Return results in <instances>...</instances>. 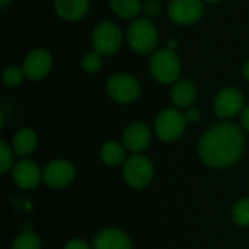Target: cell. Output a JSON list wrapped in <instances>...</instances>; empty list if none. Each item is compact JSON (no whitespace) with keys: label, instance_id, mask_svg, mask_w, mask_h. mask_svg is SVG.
Segmentation results:
<instances>
[{"label":"cell","instance_id":"cell-4","mask_svg":"<svg viewBox=\"0 0 249 249\" xmlns=\"http://www.w3.org/2000/svg\"><path fill=\"white\" fill-rule=\"evenodd\" d=\"M123 32L120 26L111 20L99 22L92 32V47L93 51L99 53L101 55H112L115 54L123 45Z\"/></svg>","mask_w":249,"mask_h":249},{"label":"cell","instance_id":"cell-30","mask_svg":"<svg viewBox=\"0 0 249 249\" xmlns=\"http://www.w3.org/2000/svg\"><path fill=\"white\" fill-rule=\"evenodd\" d=\"M177 47H178V39H171V41H168V47H166V48H171V50L175 51Z\"/></svg>","mask_w":249,"mask_h":249},{"label":"cell","instance_id":"cell-18","mask_svg":"<svg viewBox=\"0 0 249 249\" xmlns=\"http://www.w3.org/2000/svg\"><path fill=\"white\" fill-rule=\"evenodd\" d=\"M125 146L118 143V142H107L102 144L101 147V152H99V156H101V160L108 165V166H118V165H124V162L127 160V156H125Z\"/></svg>","mask_w":249,"mask_h":249},{"label":"cell","instance_id":"cell-9","mask_svg":"<svg viewBox=\"0 0 249 249\" xmlns=\"http://www.w3.org/2000/svg\"><path fill=\"white\" fill-rule=\"evenodd\" d=\"M213 108L219 118L228 120L244 111L245 98L238 88H225L216 95Z\"/></svg>","mask_w":249,"mask_h":249},{"label":"cell","instance_id":"cell-26","mask_svg":"<svg viewBox=\"0 0 249 249\" xmlns=\"http://www.w3.org/2000/svg\"><path fill=\"white\" fill-rule=\"evenodd\" d=\"M185 117H187V121L188 123H197L200 118H201V112L197 109V108H188L187 112H185Z\"/></svg>","mask_w":249,"mask_h":249},{"label":"cell","instance_id":"cell-29","mask_svg":"<svg viewBox=\"0 0 249 249\" xmlns=\"http://www.w3.org/2000/svg\"><path fill=\"white\" fill-rule=\"evenodd\" d=\"M242 76L249 82V58L244 63V66H242Z\"/></svg>","mask_w":249,"mask_h":249},{"label":"cell","instance_id":"cell-2","mask_svg":"<svg viewBox=\"0 0 249 249\" xmlns=\"http://www.w3.org/2000/svg\"><path fill=\"white\" fill-rule=\"evenodd\" d=\"M127 42L130 48L140 54L147 55L153 54L159 44V31L156 25L149 18H137L134 19L127 29Z\"/></svg>","mask_w":249,"mask_h":249},{"label":"cell","instance_id":"cell-5","mask_svg":"<svg viewBox=\"0 0 249 249\" xmlns=\"http://www.w3.org/2000/svg\"><path fill=\"white\" fill-rule=\"evenodd\" d=\"M187 123L188 121L185 114H182L179 109L166 108L158 115L155 121V133L162 142L172 143L181 139L185 131Z\"/></svg>","mask_w":249,"mask_h":249},{"label":"cell","instance_id":"cell-20","mask_svg":"<svg viewBox=\"0 0 249 249\" xmlns=\"http://www.w3.org/2000/svg\"><path fill=\"white\" fill-rule=\"evenodd\" d=\"M10 249H41L39 236L34 232H22L15 238Z\"/></svg>","mask_w":249,"mask_h":249},{"label":"cell","instance_id":"cell-15","mask_svg":"<svg viewBox=\"0 0 249 249\" xmlns=\"http://www.w3.org/2000/svg\"><path fill=\"white\" fill-rule=\"evenodd\" d=\"M90 7V0H54L55 13L67 20L76 22L86 16Z\"/></svg>","mask_w":249,"mask_h":249},{"label":"cell","instance_id":"cell-21","mask_svg":"<svg viewBox=\"0 0 249 249\" xmlns=\"http://www.w3.org/2000/svg\"><path fill=\"white\" fill-rule=\"evenodd\" d=\"M232 219L238 226H249V197L239 200L232 209Z\"/></svg>","mask_w":249,"mask_h":249},{"label":"cell","instance_id":"cell-27","mask_svg":"<svg viewBox=\"0 0 249 249\" xmlns=\"http://www.w3.org/2000/svg\"><path fill=\"white\" fill-rule=\"evenodd\" d=\"M64 249H90V247L82 239H73V241L66 244Z\"/></svg>","mask_w":249,"mask_h":249},{"label":"cell","instance_id":"cell-6","mask_svg":"<svg viewBox=\"0 0 249 249\" xmlns=\"http://www.w3.org/2000/svg\"><path fill=\"white\" fill-rule=\"evenodd\" d=\"M107 92L118 104H131L140 96L142 85L128 73H115L107 82Z\"/></svg>","mask_w":249,"mask_h":249},{"label":"cell","instance_id":"cell-23","mask_svg":"<svg viewBox=\"0 0 249 249\" xmlns=\"http://www.w3.org/2000/svg\"><path fill=\"white\" fill-rule=\"evenodd\" d=\"M25 77V73L22 70V67H18V66H9L4 69L3 71V83L9 88H16L19 86L22 82H23Z\"/></svg>","mask_w":249,"mask_h":249},{"label":"cell","instance_id":"cell-14","mask_svg":"<svg viewBox=\"0 0 249 249\" xmlns=\"http://www.w3.org/2000/svg\"><path fill=\"white\" fill-rule=\"evenodd\" d=\"M93 249H133V245L125 232L115 228H108L95 236Z\"/></svg>","mask_w":249,"mask_h":249},{"label":"cell","instance_id":"cell-28","mask_svg":"<svg viewBox=\"0 0 249 249\" xmlns=\"http://www.w3.org/2000/svg\"><path fill=\"white\" fill-rule=\"evenodd\" d=\"M241 124H242V127L249 133V105H247L244 108V111L241 112Z\"/></svg>","mask_w":249,"mask_h":249},{"label":"cell","instance_id":"cell-24","mask_svg":"<svg viewBox=\"0 0 249 249\" xmlns=\"http://www.w3.org/2000/svg\"><path fill=\"white\" fill-rule=\"evenodd\" d=\"M13 149L9 147V144L6 142H0V172H7L13 163Z\"/></svg>","mask_w":249,"mask_h":249},{"label":"cell","instance_id":"cell-25","mask_svg":"<svg viewBox=\"0 0 249 249\" xmlns=\"http://www.w3.org/2000/svg\"><path fill=\"white\" fill-rule=\"evenodd\" d=\"M162 10V3L160 0H146L143 3V13H144V18H149V19H153L156 18Z\"/></svg>","mask_w":249,"mask_h":249},{"label":"cell","instance_id":"cell-31","mask_svg":"<svg viewBox=\"0 0 249 249\" xmlns=\"http://www.w3.org/2000/svg\"><path fill=\"white\" fill-rule=\"evenodd\" d=\"M10 1H12V0H0V7H1V9H4Z\"/></svg>","mask_w":249,"mask_h":249},{"label":"cell","instance_id":"cell-1","mask_svg":"<svg viewBox=\"0 0 249 249\" xmlns=\"http://www.w3.org/2000/svg\"><path fill=\"white\" fill-rule=\"evenodd\" d=\"M245 149V136L239 125L223 121L209 128L198 143L201 160L212 168H228L239 160Z\"/></svg>","mask_w":249,"mask_h":249},{"label":"cell","instance_id":"cell-12","mask_svg":"<svg viewBox=\"0 0 249 249\" xmlns=\"http://www.w3.org/2000/svg\"><path fill=\"white\" fill-rule=\"evenodd\" d=\"M150 128L140 121H136L133 124H130L123 134V144L125 146L127 150H130L133 155L136 153H142L143 150L147 149V146L150 144Z\"/></svg>","mask_w":249,"mask_h":249},{"label":"cell","instance_id":"cell-22","mask_svg":"<svg viewBox=\"0 0 249 249\" xmlns=\"http://www.w3.org/2000/svg\"><path fill=\"white\" fill-rule=\"evenodd\" d=\"M102 64H104V55H101L99 53L96 51H89L86 53L82 60H80V66L82 69L86 71V73H98L101 69H102Z\"/></svg>","mask_w":249,"mask_h":249},{"label":"cell","instance_id":"cell-16","mask_svg":"<svg viewBox=\"0 0 249 249\" xmlns=\"http://www.w3.org/2000/svg\"><path fill=\"white\" fill-rule=\"evenodd\" d=\"M197 88L190 79H181L174 83L171 90V99L177 108L188 109L196 102Z\"/></svg>","mask_w":249,"mask_h":249},{"label":"cell","instance_id":"cell-3","mask_svg":"<svg viewBox=\"0 0 249 249\" xmlns=\"http://www.w3.org/2000/svg\"><path fill=\"white\" fill-rule=\"evenodd\" d=\"M149 70L153 79L162 85H174L179 80L181 60L171 48L156 50L149 60Z\"/></svg>","mask_w":249,"mask_h":249},{"label":"cell","instance_id":"cell-8","mask_svg":"<svg viewBox=\"0 0 249 249\" xmlns=\"http://www.w3.org/2000/svg\"><path fill=\"white\" fill-rule=\"evenodd\" d=\"M204 13L203 0H171L168 4L169 19L181 26L197 23Z\"/></svg>","mask_w":249,"mask_h":249},{"label":"cell","instance_id":"cell-32","mask_svg":"<svg viewBox=\"0 0 249 249\" xmlns=\"http://www.w3.org/2000/svg\"><path fill=\"white\" fill-rule=\"evenodd\" d=\"M204 3H210V4H214V3H220L222 0H203Z\"/></svg>","mask_w":249,"mask_h":249},{"label":"cell","instance_id":"cell-13","mask_svg":"<svg viewBox=\"0 0 249 249\" xmlns=\"http://www.w3.org/2000/svg\"><path fill=\"white\" fill-rule=\"evenodd\" d=\"M15 184L22 190H34L41 181V171L34 160L22 159L12 169Z\"/></svg>","mask_w":249,"mask_h":249},{"label":"cell","instance_id":"cell-19","mask_svg":"<svg viewBox=\"0 0 249 249\" xmlns=\"http://www.w3.org/2000/svg\"><path fill=\"white\" fill-rule=\"evenodd\" d=\"M109 7L121 19H137L143 10V3L140 0H109Z\"/></svg>","mask_w":249,"mask_h":249},{"label":"cell","instance_id":"cell-11","mask_svg":"<svg viewBox=\"0 0 249 249\" xmlns=\"http://www.w3.org/2000/svg\"><path fill=\"white\" fill-rule=\"evenodd\" d=\"M74 177H76V169H74L73 163H70L69 160H64V159L50 162L42 172V181L48 187L57 188V190L70 185L73 182Z\"/></svg>","mask_w":249,"mask_h":249},{"label":"cell","instance_id":"cell-17","mask_svg":"<svg viewBox=\"0 0 249 249\" xmlns=\"http://www.w3.org/2000/svg\"><path fill=\"white\" fill-rule=\"evenodd\" d=\"M38 139H36V133L31 128H20L12 142V149L18 156H26L29 153H32L36 147Z\"/></svg>","mask_w":249,"mask_h":249},{"label":"cell","instance_id":"cell-10","mask_svg":"<svg viewBox=\"0 0 249 249\" xmlns=\"http://www.w3.org/2000/svg\"><path fill=\"white\" fill-rule=\"evenodd\" d=\"M53 67V57L50 51L44 48H35L32 50L23 60L22 70L25 73V77L31 82H39L51 71Z\"/></svg>","mask_w":249,"mask_h":249},{"label":"cell","instance_id":"cell-7","mask_svg":"<svg viewBox=\"0 0 249 249\" xmlns=\"http://www.w3.org/2000/svg\"><path fill=\"white\" fill-rule=\"evenodd\" d=\"M153 165L140 153L131 155L123 165V175L125 182L133 188H144L153 179Z\"/></svg>","mask_w":249,"mask_h":249}]
</instances>
